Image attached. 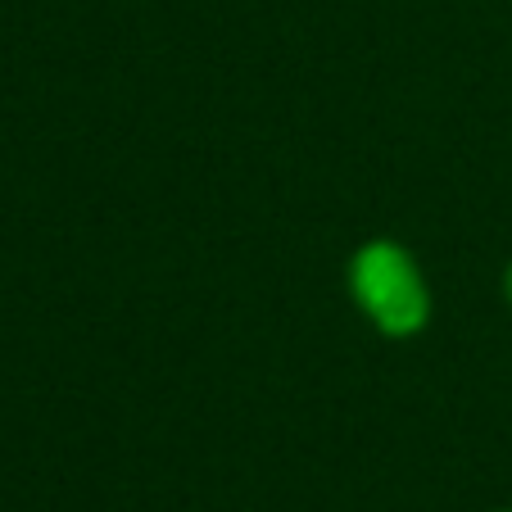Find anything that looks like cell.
I'll return each mask as SVG.
<instances>
[{"label": "cell", "mask_w": 512, "mask_h": 512, "mask_svg": "<svg viewBox=\"0 0 512 512\" xmlns=\"http://www.w3.org/2000/svg\"><path fill=\"white\" fill-rule=\"evenodd\" d=\"M349 295L390 340H408L431 322V290L399 241H368L349 259Z\"/></svg>", "instance_id": "1"}, {"label": "cell", "mask_w": 512, "mask_h": 512, "mask_svg": "<svg viewBox=\"0 0 512 512\" xmlns=\"http://www.w3.org/2000/svg\"><path fill=\"white\" fill-rule=\"evenodd\" d=\"M503 295H508V309H512V268H508V277H503Z\"/></svg>", "instance_id": "2"}, {"label": "cell", "mask_w": 512, "mask_h": 512, "mask_svg": "<svg viewBox=\"0 0 512 512\" xmlns=\"http://www.w3.org/2000/svg\"><path fill=\"white\" fill-rule=\"evenodd\" d=\"M508 512H512V508H508Z\"/></svg>", "instance_id": "3"}]
</instances>
